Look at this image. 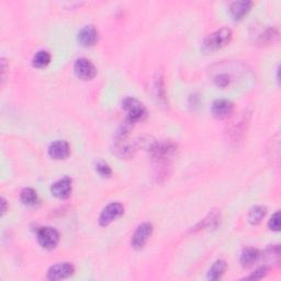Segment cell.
<instances>
[{"instance_id":"8992f818","label":"cell","mask_w":281,"mask_h":281,"mask_svg":"<svg viewBox=\"0 0 281 281\" xmlns=\"http://www.w3.org/2000/svg\"><path fill=\"white\" fill-rule=\"evenodd\" d=\"M124 212V208L119 202H112L105 207L99 216V223L102 226H107L113 221L119 219Z\"/></svg>"},{"instance_id":"7402d4cb","label":"cell","mask_w":281,"mask_h":281,"mask_svg":"<svg viewBox=\"0 0 281 281\" xmlns=\"http://www.w3.org/2000/svg\"><path fill=\"white\" fill-rule=\"evenodd\" d=\"M230 81H231L230 76H228L227 74H220L216 76L214 79L215 85L221 88H225L226 86L230 85Z\"/></svg>"},{"instance_id":"ac0fdd59","label":"cell","mask_w":281,"mask_h":281,"mask_svg":"<svg viewBox=\"0 0 281 281\" xmlns=\"http://www.w3.org/2000/svg\"><path fill=\"white\" fill-rule=\"evenodd\" d=\"M20 200L26 206H34L38 202L37 191L32 188H25L20 193Z\"/></svg>"},{"instance_id":"5bb4252c","label":"cell","mask_w":281,"mask_h":281,"mask_svg":"<svg viewBox=\"0 0 281 281\" xmlns=\"http://www.w3.org/2000/svg\"><path fill=\"white\" fill-rule=\"evenodd\" d=\"M260 257L259 250L254 247H247L243 250L241 255V263L243 267H251Z\"/></svg>"},{"instance_id":"9a60e30c","label":"cell","mask_w":281,"mask_h":281,"mask_svg":"<svg viewBox=\"0 0 281 281\" xmlns=\"http://www.w3.org/2000/svg\"><path fill=\"white\" fill-rule=\"evenodd\" d=\"M226 262L224 260H216L208 272V279L216 281L222 278L226 270Z\"/></svg>"},{"instance_id":"ffe728a7","label":"cell","mask_w":281,"mask_h":281,"mask_svg":"<svg viewBox=\"0 0 281 281\" xmlns=\"http://www.w3.org/2000/svg\"><path fill=\"white\" fill-rule=\"evenodd\" d=\"M268 226L271 231L278 232L280 230V212L279 211H277L276 213L272 214L270 220H269V222H268Z\"/></svg>"},{"instance_id":"8fae6325","label":"cell","mask_w":281,"mask_h":281,"mask_svg":"<svg viewBox=\"0 0 281 281\" xmlns=\"http://www.w3.org/2000/svg\"><path fill=\"white\" fill-rule=\"evenodd\" d=\"M72 179L68 177H64L57 180L56 183L53 184L51 188L53 195L60 199H67L70 196V193H72Z\"/></svg>"},{"instance_id":"5b68a950","label":"cell","mask_w":281,"mask_h":281,"mask_svg":"<svg viewBox=\"0 0 281 281\" xmlns=\"http://www.w3.org/2000/svg\"><path fill=\"white\" fill-rule=\"evenodd\" d=\"M74 70L75 74L77 75V77L83 80H90L95 77L97 74V69L96 66L93 65V63L85 57L78 58V60L75 62Z\"/></svg>"},{"instance_id":"30bf717a","label":"cell","mask_w":281,"mask_h":281,"mask_svg":"<svg viewBox=\"0 0 281 281\" xmlns=\"http://www.w3.org/2000/svg\"><path fill=\"white\" fill-rule=\"evenodd\" d=\"M70 153L68 142L64 139H57L49 146V155L54 160H65Z\"/></svg>"},{"instance_id":"2e32d148","label":"cell","mask_w":281,"mask_h":281,"mask_svg":"<svg viewBox=\"0 0 281 281\" xmlns=\"http://www.w3.org/2000/svg\"><path fill=\"white\" fill-rule=\"evenodd\" d=\"M267 213V208L263 206H255L249 210L248 213V221L250 224L256 225L259 224L261 220L265 218V215Z\"/></svg>"},{"instance_id":"cb8c5ba5","label":"cell","mask_w":281,"mask_h":281,"mask_svg":"<svg viewBox=\"0 0 281 281\" xmlns=\"http://www.w3.org/2000/svg\"><path fill=\"white\" fill-rule=\"evenodd\" d=\"M156 90H157V98L165 99V88H164V80L162 77H158L156 79Z\"/></svg>"},{"instance_id":"277c9868","label":"cell","mask_w":281,"mask_h":281,"mask_svg":"<svg viewBox=\"0 0 281 281\" xmlns=\"http://www.w3.org/2000/svg\"><path fill=\"white\" fill-rule=\"evenodd\" d=\"M39 244L45 249L55 248L60 242V234L54 227L43 226L38 230Z\"/></svg>"},{"instance_id":"603a6c76","label":"cell","mask_w":281,"mask_h":281,"mask_svg":"<svg viewBox=\"0 0 281 281\" xmlns=\"http://www.w3.org/2000/svg\"><path fill=\"white\" fill-rule=\"evenodd\" d=\"M267 271H268V269L266 266H263V267H260L257 269V270L254 272V273H251L250 276H248L246 279H251V280H259V279H262L263 277L266 276L267 274Z\"/></svg>"},{"instance_id":"ba28073f","label":"cell","mask_w":281,"mask_h":281,"mask_svg":"<svg viewBox=\"0 0 281 281\" xmlns=\"http://www.w3.org/2000/svg\"><path fill=\"white\" fill-rule=\"evenodd\" d=\"M75 267L70 262H60L52 266L48 271V278L50 280H62L73 276Z\"/></svg>"},{"instance_id":"52a82bcc","label":"cell","mask_w":281,"mask_h":281,"mask_svg":"<svg viewBox=\"0 0 281 281\" xmlns=\"http://www.w3.org/2000/svg\"><path fill=\"white\" fill-rule=\"evenodd\" d=\"M152 233H153V225L150 222H144V223L138 225L132 236L133 247L135 249L143 248L150 239Z\"/></svg>"},{"instance_id":"e0dca14e","label":"cell","mask_w":281,"mask_h":281,"mask_svg":"<svg viewBox=\"0 0 281 281\" xmlns=\"http://www.w3.org/2000/svg\"><path fill=\"white\" fill-rule=\"evenodd\" d=\"M51 62V54L45 50L39 51L33 57V65L38 68H43L48 66Z\"/></svg>"},{"instance_id":"d6986e66","label":"cell","mask_w":281,"mask_h":281,"mask_svg":"<svg viewBox=\"0 0 281 281\" xmlns=\"http://www.w3.org/2000/svg\"><path fill=\"white\" fill-rule=\"evenodd\" d=\"M278 31L274 28H267L263 33L259 35V43L260 44H269L273 43L278 39Z\"/></svg>"},{"instance_id":"9c48e42d","label":"cell","mask_w":281,"mask_h":281,"mask_svg":"<svg viewBox=\"0 0 281 281\" xmlns=\"http://www.w3.org/2000/svg\"><path fill=\"white\" fill-rule=\"evenodd\" d=\"M213 115L218 119H225L234 111V104L228 99H216L211 107Z\"/></svg>"},{"instance_id":"d4e9b609","label":"cell","mask_w":281,"mask_h":281,"mask_svg":"<svg viewBox=\"0 0 281 281\" xmlns=\"http://www.w3.org/2000/svg\"><path fill=\"white\" fill-rule=\"evenodd\" d=\"M7 209H8V204L7 201H6L5 198H2V214L4 215L6 212H7Z\"/></svg>"},{"instance_id":"44dd1931","label":"cell","mask_w":281,"mask_h":281,"mask_svg":"<svg viewBox=\"0 0 281 281\" xmlns=\"http://www.w3.org/2000/svg\"><path fill=\"white\" fill-rule=\"evenodd\" d=\"M96 169H97L98 174L100 175V176H102V177H109V176L112 174V171H111L110 166L108 165V164H105L103 162H99L97 164Z\"/></svg>"},{"instance_id":"6da1fadb","label":"cell","mask_w":281,"mask_h":281,"mask_svg":"<svg viewBox=\"0 0 281 281\" xmlns=\"http://www.w3.org/2000/svg\"><path fill=\"white\" fill-rule=\"evenodd\" d=\"M233 38V32L228 28H221L212 33H210L203 41V51L204 52H215L223 49L231 42Z\"/></svg>"},{"instance_id":"4fadbf2b","label":"cell","mask_w":281,"mask_h":281,"mask_svg":"<svg viewBox=\"0 0 281 281\" xmlns=\"http://www.w3.org/2000/svg\"><path fill=\"white\" fill-rule=\"evenodd\" d=\"M251 5L253 3L249 2V0H239V2H234L232 3L230 11L231 15L235 20H239L248 13Z\"/></svg>"},{"instance_id":"7a4b0ae2","label":"cell","mask_w":281,"mask_h":281,"mask_svg":"<svg viewBox=\"0 0 281 281\" xmlns=\"http://www.w3.org/2000/svg\"><path fill=\"white\" fill-rule=\"evenodd\" d=\"M176 152H177V144L169 139L158 140L150 146L152 157L158 163H168V161L176 154Z\"/></svg>"},{"instance_id":"3957f363","label":"cell","mask_w":281,"mask_h":281,"mask_svg":"<svg viewBox=\"0 0 281 281\" xmlns=\"http://www.w3.org/2000/svg\"><path fill=\"white\" fill-rule=\"evenodd\" d=\"M122 108L124 109L127 113L125 121L130 122L131 124L144 120L146 115H148V110H146L145 105L139 100H137L136 98L126 97L123 99Z\"/></svg>"},{"instance_id":"7c38bea8","label":"cell","mask_w":281,"mask_h":281,"mask_svg":"<svg viewBox=\"0 0 281 281\" xmlns=\"http://www.w3.org/2000/svg\"><path fill=\"white\" fill-rule=\"evenodd\" d=\"M78 41L83 46H91L98 41V31L92 25L81 28L78 33Z\"/></svg>"}]
</instances>
